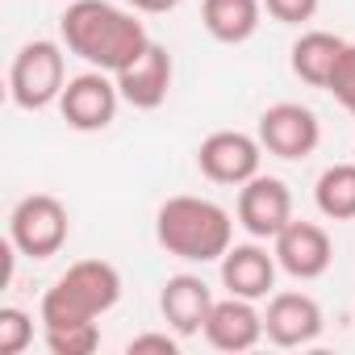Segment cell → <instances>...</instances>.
<instances>
[{"label":"cell","instance_id":"1","mask_svg":"<svg viewBox=\"0 0 355 355\" xmlns=\"http://www.w3.org/2000/svg\"><path fill=\"white\" fill-rule=\"evenodd\" d=\"M59 34L76 59L109 76L125 71L150 46V34L134 9H121L113 0H71L59 17Z\"/></svg>","mask_w":355,"mask_h":355},{"label":"cell","instance_id":"2","mask_svg":"<svg viewBox=\"0 0 355 355\" xmlns=\"http://www.w3.org/2000/svg\"><path fill=\"white\" fill-rule=\"evenodd\" d=\"M155 239L184 263H222L234 247V218L209 197H167L155 214Z\"/></svg>","mask_w":355,"mask_h":355},{"label":"cell","instance_id":"3","mask_svg":"<svg viewBox=\"0 0 355 355\" xmlns=\"http://www.w3.org/2000/svg\"><path fill=\"white\" fill-rule=\"evenodd\" d=\"M121 301V272L109 259H80L71 263L46 293H42V326L63 322H96Z\"/></svg>","mask_w":355,"mask_h":355},{"label":"cell","instance_id":"4","mask_svg":"<svg viewBox=\"0 0 355 355\" xmlns=\"http://www.w3.org/2000/svg\"><path fill=\"white\" fill-rule=\"evenodd\" d=\"M67 46L51 42V38H34L26 42L17 55H13V67H9V96L17 109L26 113H38V109H51L59 105L63 88H67V59H63Z\"/></svg>","mask_w":355,"mask_h":355},{"label":"cell","instance_id":"5","mask_svg":"<svg viewBox=\"0 0 355 355\" xmlns=\"http://www.w3.org/2000/svg\"><path fill=\"white\" fill-rule=\"evenodd\" d=\"M71 234V218H67V205L51 193H30L13 205L9 214V239L13 247L26 255V259H51L63 251Z\"/></svg>","mask_w":355,"mask_h":355},{"label":"cell","instance_id":"6","mask_svg":"<svg viewBox=\"0 0 355 355\" xmlns=\"http://www.w3.org/2000/svg\"><path fill=\"white\" fill-rule=\"evenodd\" d=\"M117 105H121V88H117V76L109 71H80L67 80L63 96H59V113L63 121L76 130V134H101L113 125L117 117Z\"/></svg>","mask_w":355,"mask_h":355},{"label":"cell","instance_id":"7","mask_svg":"<svg viewBox=\"0 0 355 355\" xmlns=\"http://www.w3.org/2000/svg\"><path fill=\"white\" fill-rule=\"evenodd\" d=\"M255 138L263 142L268 155L297 163V159H309V155L318 150V142H322V121H318V113H313L309 105L280 101V105H268V109L259 113Z\"/></svg>","mask_w":355,"mask_h":355},{"label":"cell","instance_id":"8","mask_svg":"<svg viewBox=\"0 0 355 355\" xmlns=\"http://www.w3.org/2000/svg\"><path fill=\"white\" fill-rule=\"evenodd\" d=\"M259 163H263V142L243 130H214L197 146L201 175L226 189H243L251 175H259Z\"/></svg>","mask_w":355,"mask_h":355},{"label":"cell","instance_id":"9","mask_svg":"<svg viewBox=\"0 0 355 355\" xmlns=\"http://www.w3.org/2000/svg\"><path fill=\"white\" fill-rule=\"evenodd\" d=\"M234 218H239V226L251 239H259V243L276 239L293 222V193H288V184L280 180V175H263V171L251 175V180L239 189Z\"/></svg>","mask_w":355,"mask_h":355},{"label":"cell","instance_id":"10","mask_svg":"<svg viewBox=\"0 0 355 355\" xmlns=\"http://www.w3.org/2000/svg\"><path fill=\"white\" fill-rule=\"evenodd\" d=\"M272 251H276L280 272H288L293 280H318L334 263V243H330V234L318 222H297L293 218L272 239Z\"/></svg>","mask_w":355,"mask_h":355},{"label":"cell","instance_id":"11","mask_svg":"<svg viewBox=\"0 0 355 355\" xmlns=\"http://www.w3.org/2000/svg\"><path fill=\"white\" fill-rule=\"evenodd\" d=\"M322 305L309 293H272L263 309V338L276 347H309L322 338Z\"/></svg>","mask_w":355,"mask_h":355},{"label":"cell","instance_id":"12","mask_svg":"<svg viewBox=\"0 0 355 355\" xmlns=\"http://www.w3.org/2000/svg\"><path fill=\"white\" fill-rule=\"evenodd\" d=\"M171 80H175V63H171L167 46H159V42H150L125 71H117L121 101L130 109H142V113H150V109H159L167 101Z\"/></svg>","mask_w":355,"mask_h":355},{"label":"cell","instance_id":"13","mask_svg":"<svg viewBox=\"0 0 355 355\" xmlns=\"http://www.w3.org/2000/svg\"><path fill=\"white\" fill-rule=\"evenodd\" d=\"M214 309V288L193 276V272H180V276H167L163 280V293H159V313L167 322V330H175L180 338H193L205 330V318Z\"/></svg>","mask_w":355,"mask_h":355},{"label":"cell","instance_id":"14","mask_svg":"<svg viewBox=\"0 0 355 355\" xmlns=\"http://www.w3.org/2000/svg\"><path fill=\"white\" fill-rule=\"evenodd\" d=\"M276 272H280L276 251L259 247V239L234 243L222 255V288L234 297H247V301H263L276 288Z\"/></svg>","mask_w":355,"mask_h":355},{"label":"cell","instance_id":"15","mask_svg":"<svg viewBox=\"0 0 355 355\" xmlns=\"http://www.w3.org/2000/svg\"><path fill=\"white\" fill-rule=\"evenodd\" d=\"M205 343L209 347H218V351H230V355H239V351H251L259 338H263V313L255 309V301H247V297H222V301H214V309H209V318H205Z\"/></svg>","mask_w":355,"mask_h":355},{"label":"cell","instance_id":"16","mask_svg":"<svg viewBox=\"0 0 355 355\" xmlns=\"http://www.w3.org/2000/svg\"><path fill=\"white\" fill-rule=\"evenodd\" d=\"M263 0H201V26L222 46H243L259 34Z\"/></svg>","mask_w":355,"mask_h":355},{"label":"cell","instance_id":"17","mask_svg":"<svg viewBox=\"0 0 355 355\" xmlns=\"http://www.w3.org/2000/svg\"><path fill=\"white\" fill-rule=\"evenodd\" d=\"M343 46H347V42H343L338 34H330V30H305V34L293 42V51H288L293 76H297L301 84H309V88H326V80H330V71H334Z\"/></svg>","mask_w":355,"mask_h":355},{"label":"cell","instance_id":"18","mask_svg":"<svg viewBox=\"0 0 355 355\" xmlns=\"http://www.w3.org/2000/svg\"><path fill=\"white\" fill-rule=\"evenodd\" d=\"M313 205L330 222H355V159L334 163L318 175L313 184Z\"/></svg>","mask_w":355,"mask_h":355},{"label":"cell","instance_id":"19","mask_svg":"<svg viewBox=\"0 0 355 355\" xmlns=\"http://www.w3.org/2000/svg\"><path fill=\"white\" fill-rule=\"evenodd\" d=\"M42 343L51 355H92L101 347V326L96 322H63V326H42Z\"/></svg>","mask_w":355,"mask_h":355},{"label":"cell","instance_id":"20","mask_svg":"<svg viewBox=\"0 0 355 355\" xmlns=\"http://www.w3.org/2000/svg\"><path fill=\"white\" fill-rule=\"evenodd\" d=\"M34 343V318L17 305H0V355H21Z\"/></svg>","mask_w":355,"mask_h":355},{"label":"cell","instance_id":"21","mask_svg":"<svg viewBox=\"0 0 355 355\" xmlns=\"http://www.w3.org/2000/svg\"><path fill=\"white\" fill-rule=\"evenodd\" d=\"M326 92H330L347 113H355V42L343 46V55H338V63H334V71H330V80H326Z\"/></svg>","mask_w":355,"mask_h":355},{"label":"cell","instance_id":"22","mask_svg":"<svg viewBox=\"0 0 355 355\" xmlns=\"http://www.w3.org/2000/svg\"><path fill=\"white\" fill-rule=\"evenodd\" d=\"M318 5H322V0H263L268 17L280 21V26H305V21H313Z\"/></svg>","mask_w":355,"mask_h":355},{"label":"cell","instance_id":"23","mask_svg":"<svg viewBox=\"0 0 355 355\" xmlns=\"http://www.w3.org/2000/svg\"><path fill=\"white\" fill-rule=\"evenodd\" d=\"M130 355H175L180 351V334H167V330H146V334H134L130 338V347H125Z\"/></svg>","mask_w":355,"mask_h":355},{"label":"cell","instance_id":"24","mask_svg":"<svg viewBox=\"0 0 355 355\" xmlns=\"http://www.w3.org/2000/svg\"><path fill=\"white\" fill-rule=\"evenodd\" d=\"M130 9H134V13H150V17H159V13L180 9V0H130Z\"/></svg>","mask_w":355,"mask_h":355},{"label":"cell","instance_id":"25","mask_svg":"<svg viewBox=\"0 0 355 355\" xmlns=\"http://www.w3.org/2000/svg\"><path fill=\"white\" fill-rule=\"evenodd\" d=\"M351 117H355V113H351Z\"/></svg>","mask_w":355,"mask_h":355}]
</instances>
